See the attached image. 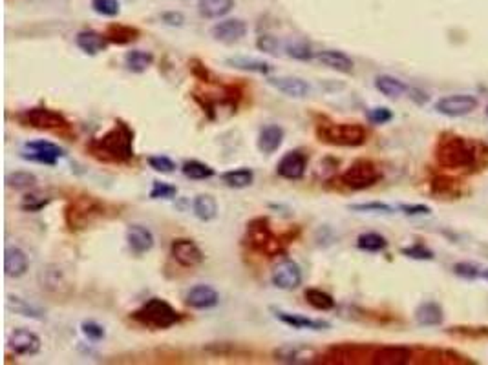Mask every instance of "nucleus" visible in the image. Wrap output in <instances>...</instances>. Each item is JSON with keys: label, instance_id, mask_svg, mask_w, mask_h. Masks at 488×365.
<instances>
[{"label": "nucleus", "instance_id": "nucleus-1", "mask_svg": "<svg viewBox=\"0 0 488 365\" xmlns=\"http://www.w3.org/2000/svg\"><path fill=\"white\" fill-rule=\"evenodd\" d=\"M86 152L101 163H128L134 157V130L123 119H116L110 130L86 145Z\"/></svg>", "mask_w": 488, "mask_h": 365}, {"label": "nucleus", "instance_id": "nucleus-2", "mask_svg": "<svg viewBox=\"0 0 488 365\" xmlns=\"http://www.w3.org/2000/svg\"><path fill=\"white\" fill-rule=\"evenodd\" d=\"M435 155H437L439 163L446 168H453V170L472 168L478 161V145L467 137H459V135L443 137L439 141Z\"/></svg>", "mask_w": 488, "mask_h": 365}, {"label": "nucleus", "instance_id": "nucleus-3", "mask_svg": "<svg viewBox=\"0 0 488 365\" xmlns=\"http://www.w3.org/2000/svg\"><path fill=\"white\" fill-rule=\"evenodd\" d=\"M139 326L152 330H166L182 321V314L163 298H150L130 314Z\"/></svg>", "mask_w": 488, "mask_h": 365}, {"label": "nucleus", "instance_id": "nucleus-4", "mask_svg": "<svg viewBox=\"0 0 488 365\" xmlns=\"http://www.w3.org/2000/svg\"><path fill=\"white\" fill-rule=\"evenodd\" d=\"M105 214V205L94 195H77L68 203L64 211L66 226L71 232H79L94 225Z\"/></svg>", "mask_w": 488, "mask_h": 365}, {"label": "nucleus", "instance_id": "nucleus-5", "mask_svg": "<svg viewBox=\"0 0 488 365\" xmlns=\"http://www.w3.org/2000/svg\"><path fill=\"white\" fill-rule=\"evenodd\" d=\"M317 137L326 145L357 148L366 143V130L357 123H320L317 125Z\"/></svg>", "mask_w": 488, "mask_h": 365}, {"label": "nucleus", "instance_id": "nucleus-6", "mask_svg": "<svg viewBox=\"0 0 488 365\" xmlns=\"http://www.w3.org/2000/svg\"><path fill=\"white\" fill-rule=\"evenodd\" d=\"M245 243L252 250H256L260 254H265L269 258L278 254H284V241L272 234L271 223L267 217H254L247 223L245 231Z\"/></svg>", "mask_w": 488, "mask_h": 365}, {"label": "nucleus", "instance_id": "nucleus-7", "mask_svg": "<svg viewBox=\"0 0 488 365\" xmlns=\"http://www.w3.org/2000/svg\"><path fill=\"white\" fill-rule=\"evenodd\" d=\"M383 179V172L373 161L357 159L340 175V183L349 190H366Z\"/></svg>", "mask_w": 488, "mask_h": 365}, {"label": "nucleus", "instance_id": "nucleus-8", "mask_svg": "<svg viewBox=\"0 0 488 365\" xmlns=\"http://www.w3.org/2000/svg\"><path fill=\"white\" fill-rule=\"evenodd\" d=\"M15 119L21 123L22 126L28 128H35V130H64L70 126V123L66 121L61 112L51 110L46 106H33L28 110L19 112Z\"/></svg>", "mask_w": 488, "mask_h": 365}, {"label": "nucleus", "instance_id": "nucleus-9", "mask_svg": "<svg viewBox=\"0 0 488 365\" xmlns=\"http://www.w3.org/2000/svg\"><path fill=\"white\" fill-rule=\"evenodd\" d=\"M21 157L26 161H31V163H39V165L55 166L57 161L64 157V150L55 143H51V141L37 139L26 143Z\"/></svg>", "mask_w": 488, "mask_h": 365}, {"label": "nucleus", "instance_id": "nucleus-10", "mask_svg": "<svg viewBox=\"0 0 488 365\" xmlns=\"http://www.w3.org/2000/svg\"><path fill=\"white\" fill-rule=\"evenodd\" d=\"M302 269L295 260L278 261L271 270V283L280 290H297L302 285Z\"/></svg>", "mask_w": 488, "mask_h": 365}, {"label": "nucleus", "instance_id": "nucleus-11", "mask_svg": "<svg viewBox=\"0 0 488 365\" xmlns=\"http://www.w3.org/2000/svg\"><path fill=\"white\" fill-rule=\"evenodd\" d=\"M171 256L177 265L185 267V269L200 267L203 263V260H205L203 250L200 249L196 241L191 240V238H176V240L172 241Z\"/></svg>", "mask_w": 488, "mask_h": 365}, {"label": "nucleus", "instance_id": "nucleus-12", "mask_svg": "<svg viewBox=\"0 0 488 365\" xmlns=\"http://www.w3.org/2000/svg\"><path fill=\"white\" fill-rule=\"evenodd\" d=\"M479 106V100L468 94H455V96H446L435 103V110L441 116L446 117H464L472 114Z\"/></svg>", "mask_w": 488, "mask_h": 365}, {"label": "nucleus", "instance_id": "nucleus-13", "mask_svg": "<svg viewBox=\"0 0 488 365\" xmlns=\"http://www.w3.org/2000/svg\"><path fill=\"white\" fill-rule=\"evenodd\" d=\"M8 347L19 356H35L41 353L42 340L30 329H15L8 338Z\"/></svg>", "mask_w": 488, "mask_h": 365}, {"label": "nucleus", "instance_id": "nucleus-14", "mask_svg": "<svg viewBox=\"0 0 488 365\" xmlns=\"http://www.w3.org/2000/svg\"><path fill=\"white\" fill-rule=\"evenodd\" d=\"M306 168H307L306 154L300 150H293V152H287L282 159L278 161L277 174L280 175V177H284V179L298 181L304 177Z\"/></svg>", "mask_w": 488, "mask_h": 365}, {"label": "nucleus", "instance_id": "nucleus-15", "mask_svg": "<svg viewBox=\"0 0 488 365\" xmlns=\"http://www.w3.org/2000/svg\"><path fill=\"white\" fill-rule=\"evenodd\" d=\"M212 39L223 44H234L247 35V24L242 19H227L211 28Z\"/></svg>", "mask_w": 488, "mask_h": 365}, {"label": "nucleus", "instance_id": "nucleus-16", "mask_svg": "<svg viewBox=\"0 0 488 365\" xmlns=\"http://www.w3.org/2000/svg\"><path fill=\"white\" fill-rule=\"evenodd\" d=\"M274 318L278 321H282L284 326H289L293 329L298 330H326L331 329V323L326 320H315V318H307L304 314H297V312H286V310L272 309Z\"/></svg>", "mask_w": 488, "mask_h": 365}, {"label": "nucleus", "instance_id": "nucleus-17", "mask_svg": "<svg viewBox=\"0 0 488 365\" xmlns=\"http://www.w3.org/2000/svg\"><path fill=\"white\" fill-rule=\"evenodd\" d=\"M185 303L191 309L207 310L214 309L220 303V292L211 285H196L192 287L185 296Z\"/></svg>", "mask_w": 488, "mask_h": 365}, {"label": "nucleus", "instance_id": "nucleus-18", "mask_svg": "<svg viewBox=\"0 0 488 365\" xmlns=\"http://www.w3.org/2000/svg\"><path fill=\"white\" fill-rule=\"evenodd\" d=\"M156 238L146 226L130 225L126 229V245L136 256H143L154 249Z\"/></svg>", "mask_w": 488, "mask_h": 365}, {"label": "nucleus", "instance_id": "nucleus-19", "mask_svg": "<svg viewBox=\"0 0 488 365\" xmlns=\"http://www.w3.org/2000/svg\"><path fill=\"white\" fill-rule=\"evenodd\" d=\"M76 44L85 55L96 57L106 51V48L110 46V40L106 39L105 33H99L96 30H82L76 35Z\"/></svg>", "mask_w": 488, "mask_h": 365}, {"label": "nucleus", "instance_id": "nucleus-20", "mask_svg": "<svg viewBox=\"0 0 488 365\" xmlns=\"http://www.w3.org/2000/svg\"><path fill=\"white\" fill-rule=\"evenodd\" d=\"M30 269V258L19 247H8L4 252V272L8 278H22Z\"/></svg>", "mask_w": 488, "mask_h": 365}, {"label": "nucleus", "instance_id": "nucleus-21", "mask_svg": "<svg viewBox=\"0 0 488 365\" xmlns=\"http://www.w3.org/2000/svg\"><path fill=\"white\" fill-rule=\"evenodd\" d=\"M269 84L272 88H277L280 94L293 97V99H304L311 91L309 84L300 77H272V79H269Z\"/></svg>", "mask_w": 488, "mask_h": 365}, {"label": "nucleus", "instance_id": "nucleus-22", "mask_svg": "<svg viewBox=\"0 0 488 365\" xmlns=\"http://www.w3.org/2000/svg\"><path fill=\"white\" fill-rule=\"evenodd\" d=\"M284 139H286V132H284L282 126H278V125L263 126L262 130H260V134H258V139H256L258 150L265 155L274 154V152L284 145Z\"/></svg>", "mask_w": 488, "mask_h": 365}, {"label": "nucleus", "instance_id": "nucleus-23", "mask_svg": "<svg viewBox=\"0 0 488 365\" xmlns=\"http://www.w3.org/2000/svg\"><path fill=\"white\" fill-rule=\"evenodd\" d=\"M315 60L320 62L322 66L335 70L338 73H351L353 71V60L351 57L346 55L344 51L338 50H322L315 53Z\"/></svg>", "mask_w": 488, "mask_h": 365}, {"label": "nucleus", "instance_id": "nucleus-24", "mask_svg": "<svg viewBox=\"0 0 488 365\" xmlns=\"http://www.w3.org/2000/svg\"><path fill=\"white\" fill-rule=\"evenodd\" d=\"M412 358V350L403 346H386L373 355V364L378 365H403Z\"/></svg>", "mask_w": 488, "mask_h": 365}, {"label": "nucleus", "instance_id": "nucleus-25", "mask_svg": "<svg viewBox=\"0 0 488 365\" xmlns=\"http://www.w3.org/2000/svg\"><path fill=\"white\" fill-rule=\"evenodd\" d=\"M105 35L106 39L110 40V44L126 46L136 42V40L141 37V31L137 30V28H134V26L117 24V22H114V24H110L106 28Z\"/></svg>", "mask_w": 488, "mask_h": 365}, {"label": "nucleus", "instance_id": "nucleus-26", "mask_svg": "<svg viewBox=\"0 0 488 365\" xmlns=\"http://www.w3.org/2000/svg\"><path fill=\"white\" fill-rule=\"evenodd\" d=\"M443 307L435 301H424L415 309V321L421 327H435L443 323Z\"/></svg>", "mask_w": 488, "mask_h": 365}, {"label": "nucleus", "instance_id": "nucleus-27", "mask_svg": "<svg viewBox=\"0 0 488 365\" xmlns=\"http://www.w3.org/2000/svg\"><path fill=\"white\" fill-rule=\"evenodd\" d=\"M232 8H234V0H200L198 2V13L209 20L222 19L227 13H231Z\"/></svg>", "mask_w": 488, "mask_h": 365}, {"label": "nucleus", "instance_id": "nucleus-28", "mask_svg": "<svg viewBox=\"0 0 488 365\" xmlns=\"http://www.w3.org/2000/svg\"><path fill=\"white\" fill-rule=\"evenodd\" d=\"M225 64L240 71H249V73H260V75H269L272 66L265 60L249 59V57H229L225 59Z\"/></svg>", "mask_w": 488, "mask_h": 365}, {"label": "nucleus", "instance_id": "nucleus-29", "mask_svg": "<svg viewBox=\"0 0 488 365\" xmlns=\"http://www.w3.org/2000/svg\"><path fill=\"white\" fill-rule=\"evenodd\" d=\"M192 212L198 220L207 223V221L216 220L218 215V203L216 199L209 194H200L192 201Z\"/></svg>", "mask_w": 488, "mask_h": 365}, {"label": "nucleus", "instance_id": "nucleus-30", "mask_svg": "<svg viewBox=\"0 0 488 365\" xmlns=\"http://www.w3.org/2000/svg\"><path fill=\"white\" fill-rule=\"evenodd\" d=\"M375 88L387 99H399L408 91V86L404 84L403 80L393 75L375 77Z\"/></svg>", "mask_w": 488, "mask_h": 365}, {"label": "nucleus", "instance_id": "nucleus-31", "mask_svg": "<svg viewBox=\"0 0 488 365\" xmlns=\"http://www.w3.org/2000/svg\"><path fill=\"white\" fill-rule=\"evenodd\" d=\"M223 185L229 186V188H234V190H242V188H247L254 183V172L251 168H236V170H227L223 172L222 175Z\"/></svg>", "mask_w": 488, "mask_h": 365}, {"label": "nucleus", "instance_id": "nucleus-32", "mask_svg": "<svg viewBox=\"0 0 488 365\" xmlns=\"http://www.w3.org/2000/svg\"><path fill=\"white\" fill-rule=\"evenodd\" d=\"M154 64V53L145 50L126 51L125 66L132 73H145L150 66Z\"/></svg>", "mask_w": 488, "mask_h": 365}, {"label": "nucleus", "instance_id": "nucleus-33", "mask_svg": "<svg viewBox=\"0 0 488 365\" xmlns=\"http://www.w3.org/2000/svg\"><path fill=\"white\" fill-rule=\"evenodd\" d=\"M6 307L11 312H15L19 316H24V318H31V320H44V312L41 309H37L35 305H31L28 301H24L19 296H8L6 300Z\"/></svg>", "mask_w": 488, "mask_h": 365}, {"label": "nucleus", "instance_id": "nucleus-34", "mask_svg": "<svg viewBox=\"0 0 488 365\" xmlns=\"http://www.w3.org/2000/svg\"><path fill=\"white\" fill-rule=\"evenodd\" d=\"M182 172L186 179H192V181H205L216 175V172H214L212 166L205 165V163L196 159L185 161V163L182 165Z\"/></svg>", "mask_w": 488, "mask_h": 365}, {"label": "nucleus", "instance_id": "nucleus-35", "mask_svg": "<svg viewBox=\"0 0 488 365\" xmlns=\"http://www.w3.org/2000/svg\"><path fill=\"white\" fill-rule=\"evenodd\" d=\"M6 186L13 190H30L37 186V175L26 170H17L6 175Z\"/></svg>", "mask_w": 488, "mask_h": 365}, {"label": "nucleus", "instance_id": "nucleus-36", "mask_svg": "<svg viewBox=\"0 0 488 365\" xmlns=\"http://www.w3.org/2000/svg\"><path fill=\"white\" fill-rule=\"evenodd\" d=\"M304 298L313 309L317 310H333L335 309V300L331 294H327L322 289H307L304 292Z\"/></svg>", "mask_w": 488, "mask_h": 365}, {"label": "nucleus", "instance_id": "nucleus-37", "mask_svg": "<svg viewBox=\"0 0 488 365\" xmlns=\"http://www.w3.org/2000/svg\"><path fill=\"white\" fill-rule=\"evenodd\" d=\"M284 51H286L287 57H291V59L295 60H302V62L315 59V51H313L311 46L307 44L306 40L302 39L286 42V44H284Z\"/></svg>", "mask_w": 488, "mask_h": 365}, {"label": "nucleus", "instance_id": "nucleus-38", "mask_svg": "<svg viewBox=\"0 0 488 365\" xmlns=\"http://www.w3.org/2000/svg\"><path fill=\"white\" fill-rule=\"evenodd\" d=\"M357 247L364 252H381L387 247V241L377 232H364L357 238Z\"/></svg>", "mask_w": 488, "mask_h": 365}, {"label": "nucleus", "instance_id": "nucleus-39", "mask_svg": "<svg viewBox=\"0 0 488 365\" xmlns=\"http://www.w3.org/2000/svg\"><path fill=\"white\" fill-rule=\"evenodd\" d=\"M92 10L96 11L97 15L114 19L119 15L121 4H119V0H92Z\"/></svg>", "mask_w": 488, "mask_h": 365}, {"label": "nucleus", "instance_id": "nucleus-40", "mask_svg": "<svg viewBox=\"0 0 488 365\" xmlns=\"http://www.w3.org/2000/svg\"><path fill=\"white\" fill-rule=\"evenodd\" d=\"M177 195V188L171 183H165V181H154L152 183V190L148 194L150 199H174Z\"/></svg>", "mask_w": 488, "mask_h": 365}, {"label": "nucleus", "instance_id": "nucleus-41", "mask_svg": "<svg viewBox=\"0 0 488 365\" xmlns=\"http://www.w3.org/2000/svg\"><path fill=\"white\" fill-rule=\"evenodd\" d=\"M81 332L86 340L94 341V344H97V341H103L106 338L105 327H103L101 323H97V321H92V320L82 321Z\"/></svg>", "mask_w": 488, "mask_h": 365}, {"label": "nucleus", "instance_id": "nucleus-42", "mask_svg": "<svg viewBox=\"0 0 488 365\" xmlns=\"http://www.w3.org/2000/svg\"><path fill=\"white\" fill-rule=\"evenodd\" d=\"M146 163H148L152 170L159 172V174H172L177 168L176 163L171 157H166V155H150L146 159Z\"/></svg>", "mask_w": 488, "mask_h": 365}, {"label": "nucleus", "instance_id": "nucleus-43", "mask_svg": "<svg viewBox=\"0 0 488 365\" xmlns=\"http://www.w3.org/2000/svg\"><path fill=\"white\" fill-rule=\"evenodd\" d=\"M349 211L353 212H373V214H393L395 208L386 203H378V201H372V203H355L349 205Z\"/></svg>", "mask_w": 488, "mask_h": 365}, {"label": "nucleus", "instance_id": "nucleus-44", "mask_svg": "<svg viewBox=\"0 0 488 365\" xmlns=\"http://www.w3.org/2000/svg\"><path fill=\"white\" fill-rule=\"evenodd\" d=\"M256 48L262 53H269V55H278L280 50H284V44L277 37L272 35H260L256 39Z\"/></svg>", "mask_w": 488, "mask_h": 365}, {"label": "nucleus", "instance_id": "nucleus-45", "mask_svg": "<svg viewBox=\"0 0 488 365\" xmlns=\"http://www.w3.org/2000/svg\"><path fill=\"white\" fill-rule=\"evenodd\" d=\"M366 117L372 125H387L393 119V112L390 108H386V106H375V108H369L366 112Z\"/></svg>", "mask_w": 488, "mask_h": 365}, {"label": "nucleus", "instance_id": "nucleus-46", "mask_svg": "<svg viewBox=\"0 0 488 365\" xmlns=\"http://www.w3.org/2000/svg\"><path fill=\"white\" fill-rule=\"evenodd\" d=\"M406 258H410V260H419V261H428V260H433V252L430 249H426L424 245H412V247H404L403 250H401Z\"/></svg>", "mask_w": 488, "mask_h": 365}, {"label": "nucleus", "instance_id": "nucleus-47", "mask_svg": "<svg viewBox=\"0 0 488 365\" xmlns=\"http://www.w3.org/2000/svg\"><path fill=\"white\" fill-rule=\"evenodd\" d=\"M50 205V199L39 197V195H24V199L21 203V211L24 212H41L42 208Z\"/></svg>", "mask_w": 488, "mask_h": 365}, {"label": "nucleus", "instance_id": "nucleus-48", "mask_svg": "<svg viewBox=\"0 0 488 365\" xmlns=\"http://www.w3.org/2000/svg\"><path fill=\"white\" fill-rule=\"evenodd\" d=\"M274 358L278 362H286V364H300V358H304L302 350L291 349V347H282V349L274 350Z\"/></svg>", "mask_w": 488, "mask_h": 365}, {"label": "nucleus", "instance_id": "nucleus-49", "mask_svg": "<svg viewBox=\"0 0 488 365\" xmlns=\"http://www.w3.org/2000/svg\"><path fill=\"white\" fill-rule=\"evenodd\" d=\"M453 272L464 278V280H476L478 276H481V269L476 263H455Z\"/></svg>", "mask_w": 488, "mask_h": 365}, {"label": "nucleus", "instance_id": "nucleus-50", "mask_svg": "<svg viewBox=\"0 0 488 365\" xmlns=\"http://www.w3.org/2000/svg\"><path fill=\"white\" fill-rule=\"evenodd\" d=\"M162 20L166 26H172V28H182L183 22H185V17H183L182 11H166L163 13Z\"/></svg>", "mask_w": 488, "mask_h": 365}, {"label": "nucleus", "instance_id": "nucleus-51", "mask_svg": "<svg viewBox=\"0 0 488 365\" xmlns=\"http://www.w3.org/2000/svg\"><path fill=\"white\" fill-rule=\"evenodd\" d=\"M399 211L403 212L404 215H428L430 214V206L426 205H401Z\"/></svg>", "mask_w": 488, "mask_h": 365}, {"label": "nucleus", "instance_id": "nucleus-52", "mask_svg": "<svg viewBox=\"0 0 488 365\" xmlns=\"http://www.w3.org/2000/svg\"><path fill=\"white\" fill-rule=\"evenodd\" d=\"M191 70H192V73L198 77V79H202V80H209V71H207V68H205V64H203L202 60H198V59H192L191 62Z\"/></svg>", "mask_w": 488, "mask_h": 365}, {"label": "nucleus", "instance_id": "nucleus-53", "mask_svg": "<svg viewBox=\"0 0 488 365\" xmlns=\"http://www.w3.org/2000/svg\"><path fill=\"white\" fill-rule=\"evenodd\" d=\"M481 276H483L485 280H487V281H488V269H487V270H483V272H481Z\"/></svg>", "mask_w": 488, "mask_h": 365}, {"label": "nucleus", "instance_id": "nucleus-54", "mask_svg": "<svg viewBox=\"0 0 488 365\" xmlns=\"http://www.w3.org/2000/svg\"><path fill=\"white\" fill-rule=\"evenodd\" d=\"M487 116H488V106H487Z\"/></svg>", "mask_w": 488, "mask_h": 365}]
</instances>
